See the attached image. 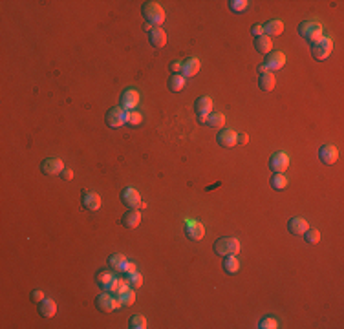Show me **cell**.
I'll return each instance as SVG.
<instances>
[{
    "label": "cell",
    "mask_w": 344,
    "mask_h": 329,
    "mask_svg": "<svg viewBox=\"0 0 344 329\" xmlns=\"http://www.w3.org/2000/svg\"><path fill=\"white\" fill-rule=\"evenodd\" d=\"M143 121V115L137 110H132V112H128L127 115V123L130 125V127H139Z\"/></svg>",
    "instance_id": "37"
},
{
    "label": "cell",
    "mask_w": 344,
    "mask_h": 329,
    "mask_svg": "<svg viewBox=\"0 0 344 329\" xmlns=\"http://www.w3.org/2000/svg\"><path fill=\"white\" fill-rule=\"evenodd\" d=\"M299 35L300 37H304L309 42V46L317 44L322 37H324V33H322V26L317 20H306V22H300L299 24Z\"/></svg>",
    "instance_id": "2"
},
{
    "label": "cell",
    "mask_w": 344,
    "mask_h": 329,
    "mask_svg": "<svg viewBox=\"0 0 344 329\" xmlns=\"http://www.w3.org/2000/svg\"><path fill=\"white\" fill-rule=\"evenodd\" d=\"M307 229H309V225H307V221L304 218H291V219L287 221V231H289V234H293V236H302Z\"/></svg>",
    "instance_id": "18"
},
{
    "label": "cell",
    "mask_w": 344,
    "mask_h": 329,
    "mask_svg": "<svg viewBox=\"0 0 344 329\" xmlns=\"http://www.w3.org/2000/svg\"><path fill=\"white\" fill-rule=\"evenodd\" d=\"M271 48H273V40H271V37H268V35H262V37L254 38V50L258 53L268 55L269 52H273Z\"/></svg>",
    "instance_id": "24"
},
{
    "label": "cell",
    "mask_w": 344,
    "mask_h": 329,
    "mask_svg": "<svg viewBox=\"0 0 344 329\" xmlns=\"http://www.w3.org/2000/svg\"><path fill=\"white\" fill-rule=\"evenodd\" d=\"M200 60L196 59V57H189L187 60H183L181 62V75L183 77H194L198 72H200Z\"/></svg>",
    "instance_id": "19"
},
{
    "label": "cell",
    "mask_w": 344,
    "mask_h": 329,
    "mask_svg": "<svg viewBox=\"0 0 344 329\" xmlns=\"http://www.w3.org/2000/svg\"><path fill=\"white\" fill-rule=\"evenodd\" d=\"M319 159H321L324 164H328V166L335 164L337 159H339V150H337V146H333V145H322L321 148H319Z\"/></svg>",
    "instance_id": "14"
},
{
    "label": "cell",
    "mask_w": 344,
    "mask_h": 329,
    "mask_svg": "<svg viewBox=\"0 0 344 329\" xmlns=\"http://www.w3.org/2000/svg\"><path fill=\"white\" fill-rule=\"evenodd\" d=\"M247 143H249V135H247L246 132L238 134V137H236V145H247Z\"/></svg>",
    "instance_id": "44"
},
{
    "label": "cell",
    "mask_w": 344,
    "mask_h": 329,
    "mask_svg": "<svg viewBox=\"0 0 344 329\" xmlns=\"http://www.w3.org/2000/svg\"><path fill=\"white\" fill-rule=\"evenodd\" d=\"M30 298H31V302H35V304H40V302L46 298V294L40 291V289H35V291H31Z\"/></svg>",
    "instance_id": "39"
},
{
    "label": "cell",
    "mask_w": 344,
    "mask_h": 329,
    "mask_svg": "<svg viewBox=\"0 0 344 329\" xmlns=\"http://www.w3.org/2000/svg\"><path fill=\"white\" fill-rule=\"evenodd\" d=\"M289 166V156L286 152H275L269 157V168L273 174H284V170Z\"/></svg>",
    "instance_id": "12"
},
{
    "label": "cell",
    "mask_w": 344,
    "mask_h": 329,
    "mask_svg": "<svg viewBox=\"0 0 344 329\" xmlns=\"http://www.w3.org/2000/svg\"><path fill=\"white\" fill-rule=\"evenodd\" d=\"M302 236H304V239H306L307 243H319L321 241V232L317 231V229H307Z\"/></svg>",
    "instance_id": "36"
},
{
    "label": "cell",
    "mask_w": 344,
    "mask_h": 329,
    "mask_svg": "<svg viewBox=\"0 0 344 329\" xmlns=\"http://www.w3.org/2000/svg\"><path fill=\"white\" fill-rule=\"evenodd\" d=\"M194 112L198 115V121L200 123H207L209 115L212 113V99L203 95V97H198L194 101Z\"/></svg>",
    "instance_id": "8"
},
{
    "label": "cell",
    "mask_w": 344,
    "mask_h": 329,
    "mask_svg": "<svg viewBox=\"0 0 344 329\" xmlns=\"http://www.w3.org/2000/svg\"><path fill=\"white\" fill-rule=\"evenodd\" d=\"M137 105H139V93H137L134 88H127V90L121 93L119 106L125 110V112H132V110H135V106Z\"/></svg>",
    "instance_id": "9"
},
{
    "label": "cell",
    "mask_w": 344,
    "mask_h": 329,
    "mask_svg": "<svg viewBox=\"0 0 344 329\" xmlns=\"http://www.w3.org/2000/svg\"><path fill=\"white\" fill-rule=\"evenodd\" d=\"M271 187L275 188V190H284L287 187V178H286L284 174H273V178H271Z\"/></svg>",
    "instance_id": "32"
},
{
    "label": "cell",
    "mask_w": 344,
    "mask_h": 329,
    "mask_svg": "<svg viewBox=\"0 0 344 329\" xmlns=\"http://www.w3.org/2000/svg\"><path fill=\"white\" fill-rule=\"evenodd\" d=\"M60 178H62L64 181H72L74 180V172H72L70 168H64V170L60 172Z\"/></svg>",
    "instance_id": "43"
},
{
    "label": "cell",
    "mask_w": 344,
    "mask_h": 329,
    "mask_svg": "<svg viewBox=\"0 0 344 329\" xmlns=\"http://www.w3.org/2000/svg\"><path fill=\"white\" fill-rule=\"evenodd\" d=\"M266 72H269V70L264 66V64H260V66H258V73H266Z\"/></svg>",
    "instance_id": "45"
},
{
    "label": "cell",
    "mask_w": 344,
    "mask_h": 329,
    "mask_svg": "<svg viewBox=\"0 0 344 329\" xmlns=\"http://www.w3.org/2000/svg\"><path fill=\"white\" fill-rule=\"evenodd\" d=\"M81 203L82 207L86 210H90V212H96V210L101 209V196L97 192H94V190H82L81 192Z\"/></svg>",
    "instance_id": "11"
},
{
    "label": "cell",
    "mask_w": 344,
    "mask_h": 329,
    "mask_svg": "<svg viewBox=\"0 0 344 329\" xmlns=\"http://www.w3.org/2000/svg\"><path fill=\"white\" fill-rule=\"evenodd\" d=\"M127 115L128 112H125L121 106H114L110 108L105 115V123L108 128H121L125 123H127Z\"/></svg>",
    "instance_id": "6"
},
{
    "label": "cell",
    "mask_w": 344,
    "mask_h": 329,
    "mask_svg": "<svg viewBox=\"0 0 344 329\" xmlns=\"http://www.w3.org/2000/svg\"><path fill=\"white\" fill-rule=\"evenodd\" d=\"M331 50H333V38L324 35L317 44L311 46V55H313L315 60H324L329 57Z\"/></svg>",
    "instance_id": "5"
},
{
    "label": "cell",
    "mask_w": 344,
    "mask_h": 329,
    "mask_svg": "<svg viewBox=\"0 0 344 329\" xmlns=\"http://www.w3.org/2000/svg\"><path fill=\"white\" fill-rule=\"evenodd\" d=\"M227 4H229V9L234 11V13H242V11H246V9L249 8V2H247V0H229Z\"/></svg>",
    "instance_id": "33"
},
{
    "label": "cell",
    "mask_w": 344,
    "mask_h": 329,
    "mask_svg": "<svg viewBox=\"0 0 344 329\" xmlns=\"http://www.w3.org/2000/svg\"><path fill=\"white\" fill-rule=\"evenodd\" d=\"M258 328L260 329H277L278 328V322L273 318V316H266L262 320L258 322Z\"/></svg>",
    "instance_id": "38"
},
{
    "label": "cell",
    "mask_w": 344,
    "mask_h": 329,
    "mask_svg": "<svg viewBox=\"0 0 344 329\" xmlns=\"http://www.w3.org/2000/svg\"><path fill=\"white\" fill-rule=\"evenodd\" d=\"M236 137H238V134H236L232 128H224V130H220V134L216 135V141L222 148H232V146L236 145Z\"/></svg>",
    "instance_id": "15"
},
{
    "label": "cell",
    "mask_w": 344,
    "mask_h": 329,
    "mask_svg": "<svg viewBox=\"0 0 344 329\" xmlns=\"http://www.w3.org/2000/svg\"><path fill=\"white\" fill-rule=\"evenodd\" d=\"M185 234H187L189 239L200 241V239L205 236V227H203V223H198V221H187V225H185Z\"/></svg>",
    "instance_id": "17"
},
{
    "label": "cell",
    "mask_w": 344,
    "mask_h": 329,
    "mask_svg": "<svg viewBox=\"0 0 344 329\" xmlns=\"http://www.w3.org/2000/svg\"><path fill=\"white\" fill-rule=\"evenodd\" d=\"M284 33V22L282 20H268V22L264 24V35H268V37H278V35H282Z\"/></svg>",
    "instance_id": "20"
},
{
    "label": "cell",
    "mask_w": 344,
    "mask_h": 329,
    "mask_svg": "<svg viewBox=\"0 0 344 329\" xmlns=\"http://www.w3.org/2000/svg\"><path fill=\"white\" fill-rule=\"evenodd\" d=\"M251 33L254 35V38L262 37V35H264V26H262V24H254L253 28H251Z\"/></svg>",
    "instance_id": "40"
},
{
    "label": "cell",
    "mask_w": 344,
    "mask_h": 329,
    "mask_svg": "<svg viewBox=\"0 0 344 329\" xmlns=\"http://www.w3.org/2000/svg\"><path fill=\"white\" fill-rule=\"evenodd\" d=\"M125 265H127V258H125L123 255L108 256V267H110L114 273H123Z\"/></svg>",
    "instance_id": "28"
},
{
    "label": "cell",
    "mask_w": 344,
    "mask_h": 329,
    "mask_svg": "<svg viewBox=\"0 0 344 329\" xmlns=\"http://www.w3.org/2000/svg\"><path fill=\"white\" fill-rule=\"evenodd\" d=\"M96 307H97L101 313H112V311H117L119 309V300L114 296L112 292H101L97 298H96Z\"/></svg>",
    "instance_id": "4"
},
{
    "label": "cell",
    "mask_w": 344,
    "mask_h": 329,
    "mask_svg": "<svg viewBox=\"0 0 344 329\" xmlns=\"http://www.w3.org/2000/svg\"><path fill=\"white\" fill-rule=\"evenodd\" d=\"M286 64V55L282 52H269L268 55H264V66L268 70H280Z\"/></svg>",
    "instance_id": "13"
},
{
    "label": "cell",
    "mask_w": 344,
    "mask_h": 329,
    "mask_svg": "<svg viewBox=\"0 0 344 329\" xmlns=\"http://www.w3.org/2000/svg\"><path fill=\"white\" fill-rule=\"evenodd\" d=\"M62 170H64V163H62L60 157H46L44 161L40 163V172L48 176V178L59 176Z\"/></svg>",
    "instance_id": "7"
},
{
    "label": "cell",
    "mask_w": 344,
    "mask_h": 329,
    "mask_svg": "<svg viewBox=\"0 0 344 329\" xmlns=\"http://www.w3.org/2000/svg\"><path fill=\"white\" fill-rule=\"evenodd\" d=\"M222 267L227 274H236L240 271V262L236 255H229V256H224V263H222Z\"/></svg>",
    "instance_id": "26"
},
{
    "label": "cell",
    "mask_w": 344,
    "mask_h": 329,
    "mask_svg": "<svg viewBox=\"0 0 344 329\" xmlns=\"http://www.w3.org/2000/svg\"><path fill=\"white\" fill-rule=\"evenodd\" d=\"M277 84V77L273 72H266V73H258V86L262 91H271Z\"/></svg>",
    "instance_id": "21"
},
{
    "label": "cell",
    "mask_w": 344,
    "mask_h": 329,
    "mask_svg": "<svg viewBox=\"0 0 344 329\" xmlns=\"http://www.w3.org/2000/svg\"><path fill=\"white\" fill-rule=\"evenodd\" d=\"M121 201L128 209H139L141 207V194L134 187H127L121 192Z\"/></svg>",
    "instance_id": "10"
},
{
    "label": "cell",
    "mask_w": 344,
    "mask_h": 329,
    "mask_svg": "<svg viewBox=\"0 0 344 329\" xmlns=\"http://www.w3.org/2000/svg\"><path fill=\"white\" fill-rule=\"evenodd\" d=\"M139 223H141V210L137 209H128L121 218V225L125 229H135L139 227Z\"/></svg>",
    "instance_id": "16"
},
{
    "label": "cell",
    "mask_w": 344,
    "mask_h": 329,
    "mask_svg": "<svg viewBox=\"0 0 344 329\" xmlns=\"http://www.w3.org/2000/svg\"><path fill=\"white\" fill-rule=\"evenodd\" d=\"M128 326L132 329H145L147 328V318L143 316V314H134L130 322H128Z\"/></svg>",
    "instance_id": "34"
},
{
    "label": "cell",
    "mask_w": 344,
    "mask_h": 329,
    "mask_svg": "<svg viewBox=\"0 0 344 329\" xmlns=\"http://www.w3.org/2000/svg\"><path fill=\"white\" fill-rule=\"evenodd\" d=\"M114 280H115V276H114L110 271H99L97 274H96V282H97V285L103 291H108V287L112 285Z\"/></svg>",
    "instance_id": "25"
},
{
    "label": "cell",
    "mask_w": 344,
    "mask_h": 329,
    "mask_svg": "<svg viewBox=\"0 0 344 329\" xmlns=\"http://www.w3.org/2000/svg\"><path fill=\"white\" fill-rule=\"evenodd\" d=\"M127 280H128V285L132 287V289H139L143 285V276L135 271L132 274H127Z\"/></svg>",
    "instance_id": "35"
},
{
    "label": "cell",
    "mask_w": 344,
    "mask_h": 329,
    "mask_svg": "<svg viewBox=\"0 0 344 329\" xmlns=\"http://www.w3.org/2000/svg\"><path fill=\"white\" fill-rule=\"evenodd\" d=\"M115 298L119 300L121 307H128V306H132V304L135 302V292H134V289L130 287V289H127L125 292H121L119 296H115Z\"/></svg>",
    "instance_id": "30"
},
{
    "label": "cell",
    "mask_w": 344,
    "mask_h": 329,
    "mask_svg": "<svg viewBox=\"0 0 344 329\" xmlns=\"http://www.w3.org/2000/svg\"><path fill=\"white\" fill-rule=\"evenodd\" d=\"M149 40L154 48H163L167 44V33L161 28H152V31L149 33Z\"/></svg>",
    "instance_id": "23"
},
{
    "label": "cell",
    "mask_w": 344,
    "mask_h": 329,
    "mask_svg": "<svg viewBox=\"0 0 344 329\" xmlns=\"http://www.w3.org/2000/svg\"><path fill=\"white\" fill-rule=\"evenodd\" d=\"M38 313L40 316H44V318H52L57 314V304H55V300H50V298H44L40 304H38Z\"/></svg>",
    "instance_id": "22"
},
{
    "label": "cell",
    "mask_w": 344,
    "mask_h": 329,
    "mask_svg": "<svg viewBox=\"0 0 344 329\" xmlns=\"http://www.w3.org/2000/svg\"><path fill=\"white\" fill-rule=\"evenodd\" d=\"M127 289H130L128 280H125V278H115L112 282V285L108 287V292H112L114 296H119L121 292H125Z\"/></svg>",
    "instance_id": "29"
},
{
    "label": "cell",
    "mask_w": 344,
    "mask_h": 329,
    "mask_svg": "<svg viewBox=\"0 0 344 329\" xmlns=\"http://www.w3.org/2000/svg\"><path fill=\"white\" fill-rule=\"evenodd\" d=\"M169 70H171L172 73H181V62L180 60H172L171 64H169Z\"/></svg>",
    "instance_id": "41"
},
{
    "label": "cell",
    "mask_w": 344,
    "mask_h": 329,
    "mask_svg": "<svg viewBox=\"0 0 344 329\" xmlns=\"http://www.w3.org/2000/svg\"><path fill=\"white\" fill-rule=\"evenodd\" d=\"M205 125H207V127H210V128H222L225 125V115H224V113H220V112L210 113L209 119H207V123H205Z\"/></svg>",
    "instance_id": "31"
},
{
    "label": "cell",
    "mask_w": 344,
    "mask_h": 329,
    "mask_svg": "<svg viewBox=\"0 0 344 329\" xmlns=\"http://www.w3.org/2000/svg\"><path fill=\"white\" fill-rule=\"evenodd\" d=\"M141 15L145 18V22L150 24L152 28H159L161 24L165 22V11L163 8L157 4V2H143L141 6Z\"/></svg>",
    "instance_id": "1"
},
{
    "label": "cell",
    "mask_w": 344,
    "mask_h": 329,
    "mask_svg": "<svg viewBox=\"0 0 344 329\" xmlns=\"http://www.w3.org/2000/svg\"><path fill=\"white\" fill-rule=\"evenodd\" d=\"M135 271H137L135 263H134V262H127V265H125L123 273H125V274H132V273H135Z\"/></svg>",
    "instance_id": "42"
},
{
    "label": "cell",
    "mask_w": 344,
    "mask_h": 329,
    "mask_svg": "<svg viewBox=\"0 0 344 329\" xmlns=\"http://www.w3.org/2000/svg\"><path fill=\"white\" fill-rule=\"evenodd\" d=\"M212 251L218 256H222V258L229 255H236V253H240V241L236 238H232V236H222V238H218L214 241Z\"/></svg>",
    "instance_id": "3"
},
{
    "label": "cell",
    "mask_w": 344,
    "mask_h": 329,
    "mask_svg": "<svg viewBox=\"0 0 344 329\" xmlns=\"http://www.w3.org/2000/svg\"><path fill=\"white\" fill-rule=\"evenodd\" d=\"M185 86V77L181 73H172L167 81V88L171 91H181Z\"/></svg>",
    "instance_id": "27"
}]
</instances>
